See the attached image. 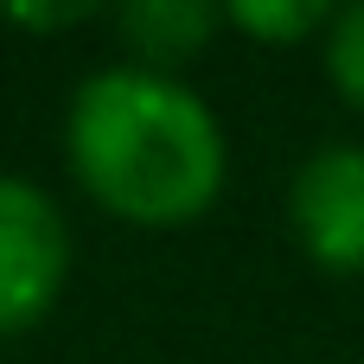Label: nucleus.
<instances>
[{
	"instance_id": "nucleus-1",
	"label": "nucleus",
	"mask_w": 364,
	"mask_h": 364,
	"mask_svg": "<svg viewBox=\"0 0 364 364\" xmlns=\"http://www.w3.org/2000/svg\"><path fill=\"white\" fill-rule=\"evenodd\" d=\"M64 160L90 205L141 230L198 224L230 179L218 109L186 83L141 64L90 70L64 115Z\"/></svg>"
},
{
	"instance_id": "nucleus-2",
	"label": "nucleus",
	"mask_w": 364,
	"mask_h": 364,
	"mask_svg": "<svg viewBox=\"0 0 364 364\" xmlns=\"http://www.w3.org/2000/svg\"><path fill=\"white\" fill-rule=\"evenodd\" d=\"M70 275V224L58 198L19 173H0V339L32 333Z\"/></svg>"
},
{
	"instance_id": "nucleus-3",
	"label": "nucleus",
	"mask_w": 364,
	"mask_h": 364,
	"mask_svg": "<svg viewBox=\"0 0 364 364\" xmlns=\"http://www.w3.org/2000/svg\"><path fill=\"white\" fill-rule=\"evenodd\" d=\"M288 230L314 269L364 275V141H326L294 166Z\"/></svg>"
},
{
	"instance_id": "nucleus-4",
	"label": "nucleus",
	"mask_w": 364,
	"mask_h": 364,
	"mask_svg": "<svg viewBox=\"0 0 364 364\" xmlns=\"http://www.w3.org/2000/svg\"><path fill=\"white\" fill-rule=\"evenodd\" d=\"M224 26V6L211 0H128L115 13V32L128 45V64L179 77V64H192Z\"/></svg>"
},
{
	"instance_id": "nucleus-5",
	"label": "nucleus",
	"mask_w": 364,
	"mask_h": 364,
	"mask_svg": "<svg viewBox=\"0 0 364 364\" xmlns=\"http://www.w3.org/2000/svg\"><path fill=\"white\" fill-rule=\"evenodd\" d=\"M224 26H237L243 38L256 45H307V38H326L333 26V6L326 0H237L224 6Z\"/></svg>"
},
{
	"instance_id": "nucleus-6",
	"label": "nucleus",
	"mask_w": 364,
	"mask_h": 364,
	"mask_svg": "<svg viewBox=\"0 0 364 364\" xmlns=\"http://www.w3.org/2000/svg\"><path fill=\"white\" fill-rule=\"evenodd\" d=\"M320 64H326V83L339 90V102L364 115V0L333 6V26L320 38Z\"/></svg>"
},
{
	"instance_id": "nucleus-7",
	"label": "nucleus",
	"mask_w": 364,
	"mask_h": 364,
	"mask_svg": "<svg viewBox=\"0 0 364 364\" xmlns=\"http://www.w3.org/2000/svg\"><path fill=\"white\" fill-rule=\"evenodd\" d=\"M6 19H13V26H38V32H45V26H77V19H90V6H13Z\"/></svg>"
}]
</instances>
